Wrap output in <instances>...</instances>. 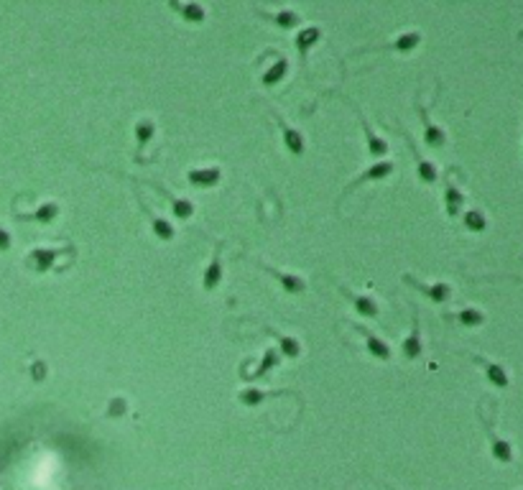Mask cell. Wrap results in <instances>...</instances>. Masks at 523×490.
Listing matches in <instances>:
<instances>
[{"instance_id":"obj_1","label":"cell","mask_w":523,"mask_h":490,"mask_svg":"<svg viewBox=\"0 0 523 490\" xmlns=\"http://www.w3.org/2000/svg\"><path fill=\"white\" fill-rule=\"evenodd\" d=\"M248 258H250V261H253L261 271H266V273H268V276L273 278V281H276V284L281 286L286 294H304V291H306V286H309V284H306V278H304L302 273L281 271V269H276V266H270L268 261H263V258H253V255H248Z\"/></svg>"},{"instance_id":"obj_2","label":"cell","mask_w":523,"mask_h":490,"mask_svg":"<svg viewBox=\"0 0 523 490\" xmlns=\"http://www.w3.org/2000/svg\"><path fill=\"white\" fill-rule=\"evenodd\" d=\"M401 281L406 286H411V289H416V291H421V294L429 299L432 304H450L452 294H455V289H452V284H447V281H434V284H426V281H421V278H416L414 273H401Z\"/></svg>"},{"instance_id":"obj_3","label":"cell","mask_w":523,"mask_h":490,"mask_svg":"<svg viewBox=\"0 0 523 490\" xmlns=\"http://www.w3.org/2000/svg\"><path fill=\"white\" fill-rule=\"evenodd\" d=\"M393 172H396V163H393L391 158H380V161L370 163L365 172H360L358 176H355V179H350V184L342 189V197H340V202H342V199H347V197H350L358 187H363V184H370V181L388 179Z\"/></svg>"},{"instance_id":"obj_4","label":"cell","mask_w":523,"mask_h":490,"mask_svg":"<svg viewBox=\"0 0 523 490\" xmlns=\"http://www.w3.org/2000/svg\"><path fill=\"white\" fill-rule=\"evenodd\" d=\"M347 102H350V107L355 110V115H358V120H360V128H363V133H365V143H368V156L370 158H385L388 156V151H391V143L383 138V136H378L376 133V128L370 125V120H368V115L363 113L358 105H355V100H350L347 98Z\"/></svg>"},{"instance_id":"obj_5","label":"cell","mask_w":523,"mask_h":490,"mask_svg":"<svg viewBox=\"0 0 523 490\" xmlns=\"http://www.w3.org/2000/svg\"><path fill=\"white\" fill-rule=\"evenodd\" d=\"M345 322H347V319H345ZM347 325L358 332L360 340H363V347H365L376 360H391L393 358V350H391V345H388V340H383L378 332H373L368 325H360V322H347Z\"/></svg>"},{"instance_id":"obj_6","label":"cell","mask_w":523,"mask_h":490,"mask_svg":"<svg viewBox=\"0 0 523 490\" xmlns=\"http://www.w3.org/2000/svg\"><path fill=\"white\" fill-rule=\"evenodd\" d=\"M332 281H335L337 291L352 304V309L358 311L360 317H370V319L380 317V307H378V302L370 294H358V291H352L350 286L345 284V281H340V278H332Z\"/></svg>"},{"instance_id":"obj_7","label":"cell","mask_w":523,"mask_h":490,"mask_svg":"<svg viewBox=\"0 0 523 490\" xmlns=\"http://www.w3.org/2000/svg\"><path fill=\"white\" fill-rule=\"evenodd\" d=\"M393 128H396V131L406 138V143H409V151L414 154V161H416L419 181H424V184H437V181H439V169H437V163L421 156V151H419V146H416V140H414V136H411L406 128H398V125H393Z\"/></svg>"},{"instance_id":"obj_8","label":"cell","mask_w":523,"mask_h":490,"mask_svg":"<svg viewBox=\"0 0 523 490\" xmlns=\"http://www.w3.org/2000/svg\"><path fill=\"white\" fill-rule=\"evenodd\" d=\"M421 41H424V33L419 31V28H414V31H403L398 33V36H393V39L385 41V44L360 49L358 54H370V51H398V54H409V51H414L416 46H421Z\"/></svg>"},{"instance_id":"obj_9","label":"cell","mask_w":523,"mask_h":490,"mask_svg":"<svg viewBox=\"0 0 523 490\" xmlns=\"http://www.w3.org/2000/svg\"><path fill=\"white\" fill-rule=\"evenodd\" d=\"M270 118L276 120L278 131H281V140H284V146H286L288 154L304 156V151H306V138H304V133L299 131V128H294V125L278 113V110H270Z\"/></svg>"},{"instance_id":"obj_10","label":"cell","mask_w":523,"mask_h":490,"mask_svg":"<svg viewBox=\"0 0 523 490\" xmlns=\"http://www.w3.org/2000/svg\"><path fill=\"white\" fill-rule=\"evenodd\" d=\"M467 358L472 360L475 365H480V370L485 373V378H488V383H490L493 388H511V373H508L506 365H500V363H495V360L485 358V355H480V352H470Z\"/></svg>"},{"instance_id":"obj_11","label":"cell","mask_w":523,"mask_h":490,"mask_svg":"<svg viewBox=\"0 0 523 490\" xmlns=\"http://www.w3.org/2000/svg\"><path fill=\"white\" fill-rule=\"evenodd\" d=\"M424 355V340H421V319H419V309L411 311V329L409 335L401 340V358L414 363Z\"/></svg>"},{"instance_id":"obj_12","label":"cell","mask_w":523,"mask_h":490,"mask_svg":"<svg viewBox=\"0 0 523 490\" xmlns=\"http://www.w3.org/2000/svg\"><path fill=\"white\" fill-rule=\"evenodd\" d=\"M465 202H467L465 192L459 189L457 181L452 179V169H447L444 172V212H447V217L450 220L459 217V215L465 212Z\"/></svg>"},{"instance_id":"obj_13","label":"cell","mask_w":523,"mask_h":490,"mask_svg":"<svg viewBox=\"0 0 523 490\" xmlns=\"http://www.w3.org/2000/svg\"><path fill=\"white\" fill-rule=\"evenodd\" d=\"M480 421H482V429H485V434H488V442H490V455L498 462H513V444L508 439H503L498 432H495V426H493V419H488L485 414L480 411Z\"/></svg>"},{"instance_id":"obj_14","label":"cell","mask_w":523,"mask_h":490,"mask_svg":"<svg viewBox=\"0 0 523 490\" xmlns=\"http://www.w3.org/2000/svg\"><path fill=\"white\" fill-rule=\"evenodd\" d=\"M143 184H148V187L154 189L156 194H161L169 202V207H172V215L176 217V220H192L194 217V212H196V207H194V202L192 199H187V197H174L169 189H164V187H158V181H148V179H140Z\"/></svg>"},{"instance_id":"obj_15","label":"cell","mask_w":523,"mask_h":490,"mask_svg":"<svg viewBox=\"0 0 523 490\" xmlns=\"http://www.w3.org/2000/svg\"><path fill=\"white\" fill-rule=\"evenodd\" d=\"M222 251H225V240H217L212 251V258L207 263V269L202 271V289H205V291H214V289L222 284V276H225Z\"/></svg>"},{"instance_id":"obj_16","label":"cell","mask_w":523,"mask_h":490,"mask_svg":"<svg viewBox=\"0 0 523 490\" xmlns=\"http://www.w3.org/2000/svg\"><path fill=\"white\" fill-rule=\"evenodd\" d=\"M416 113L419 118H421V125H424V143L429 148H444L447 143H450V136H447V131L444 128H439L437 122L429 118V107H424L421 102H416Z\"/></svg>"},{"instance_id":"obj_17","label":"cell","mask_w":523,"mask_h":490,"mask_svg":"<svg viewBox=\"0 0 523 490\" xmlns=\"http://www.w3.org/2000/svg\"><path fill=\"white\" fill-rule=\"evenodd\" d=\"M441 319H444V322H452V325L467 327V329H477V327H482L488 322V314L482 309H477V307H462V309L457 311H444Z\"/></svg>"},{"instance_id":"obj_18","label":"cell","mask_w":523,"mask_h":490,"mask_svg":"<svg viewBox=\"0 0 523 490\" xmlns=\"http://www.w3.org/2000/svg\"><path fill=\"white\" fill-rule=\"evenodd\" d=\"M322 28L319 26H302V31L296 33L294 39V46H296V54H299V59H302V66L306 69V64H309V51L317 46L319 41H322Z\"/></svg>"},{"instance_id":"obj_19","label":"cell","mask_w":523,"mask_h":490,"mask_svg":"<svg viewBox=\"0 0 523 490\" xmlns=\"http://www.w3.org/2000/svg\"><path fill=\"white\" fill-rule=\"evenodd\" d=\"M263 332L268 337H273V343H276V350L281 352V358H302V340H296L294 335H284V332H278L276 327H270V325H263Z\"/></svg>"},{"instance_id":"obj_20","label":"cell","mask_w":523,"mask_h":490,"mask_svg":"<svg viewBox=\"0 0 523 490\" xmlns=\"http://www.w3.org/2000/svg\"><path fill=\"white\" fill-rule=\"evenodd\" d=\"M187 181L196 189H212L222 181L220 166H199V169H189Z\"/></svg>"},{"instance_id":"obj_21","label":"cell","mask_w":523,"mask_h":490,"mask_svg":"<svg viewBox=\"0 0 523 490\" xmlns=\"http://www.w3.org/2000/svg\"><path fill=\"white\" fill-rule=\"evenodd\" d=\"M278 396H286V391H268V388H258V385H246V388L237 391V401L248 408H258L266 401L278 399Z\"/></svg>"},{"instance_id":"obj_22","label":"cell","mask_w":523,"mask_h":490,"mask_svg":"<svg viewBox=\"0 0 523 490\" xmlns=\"http://www.w3.org/2000/svg\"><path fill=\"white\" fill-rule=\"evenodd\" d=\"M62 253H77V248L74 245H66V248H42V251H33L28 255V263L36 271H49L51 266H57V258Z\"/></svg>"},{"instance_id":"obj_23","label":"cell","mask_w":523,"mask_h":490,"mask_svg":"<svg viewBox=\"0 0 523 490\" xmlns=\"http://www.w3.org/2000/svg\"><path fill=\"white\" fill-rule=\"evenodd\" d=\"M140 210H143V215L148 217V222H151V233H154L158 240H164V243H172L174 237H176V228H174L172 222L164 220V217H158V215L148 207V202H143V199H138Z\"/></svg>"},{"instance_id":"obj_24","label":"cell","mask_w":523,"mask_h":490,"mask_svg":"<svg viewBox=\"0 0 523 490\" xmlns=\"http://www.w3.org/2000/svg\"><path fill=\"white\" fill-rule=\"evenodd\" d=\"M255 13L261 18H268L270 24H276V26H281V28H296V26H302V13L299 10H294V8H284V10H268V8H258L255 6Z\"/></svg>"},{"instance_id":"obj_25","label":"cell","mask_w":523,"mask_h":490,"mask_svg":"<svg viewBox=\"0 0 523 490\" xmlns=\"http://www.w3.org/2000/svg\"><path fill=\"white\" fill-rule=\"evenodd\" d=\"M169 8L176 10V13L181 16V21H187V24H192V26L205 24V18H207L205 6H199V3H176V0H172Z\"/></svg>"},{"instance_id":"obj_26","label":"cell","mask_w":523,"mask_h":490,"mask_svg":"<svg viewBox=\"0 0 523 490\" xmlns=\"http://www.w3.org/2000/svg\"><path fill=\"white\" fill-rule=\"evenodd\" d=\"M286 77H288V59L278 57L276 62L261 74V84L263 87H276L278 82H284Z\"/></svg>"},{"instance_id":"obj_27","label":"cell","mask_w":523,"mask_h":490,"mask_svg":"<svg viewBox=\"0 0 523 490\" xmlns=\"http://www.w3.org/2000/svg\"><path fill=\"white\" fill-rule=\"evenodd\" d=\"M281 365V352L276 350V347H268V350L263 352V358L255 363V370L248 376V381H255V378H266L273 370V368Z\"/></svg>"},{"instance_id":"obj_28","label":"cell","mask_w":523,"mask_h":490,"mask_svg":"<svg viewBox=\"0 0 523 490\" xmlns=\"http://www.w3.org/2000/svg\"><path fill=\"white\" fill-rule=\"evenodd\" d=\"M133 136H136V146H138V154H143V148L154 140L156 136V122L151 118H140L136 120V128H133Z\"/></svg>"},{"instance_id":"obj_29","label":"cell","mask_w":523,"mask_h":490,"mask_svg":"<svg viewBox=\"0 0 523 490\" xmlns=\"http://www.w3.org/2000/svg\"><path fill=\"white\" fill-rule=\"evenodd\" d=\"M462 225L470 233H485L488 230V217H485V212H482L480 207H470V210L462 212Z\"/></svg>"},{"instance_id":"obj_30","label":"cell","mask_w":523,"mask_h":490,"mask_svg":"<svg viewBox=\"0 0 523 490\" xmlns=\"http://www.w3.org/2000/svg\"><path fill=\"white\" fill-rule=\"evenodd\" d=\"M125 414H128V401H125L123 396H113V399L107 401L105 417L115 419V417H125Z\"/></svg>"},{"instance_id":"obj_31","label":"cell","mask_w":523,"mask_h":490,"mask_svg":"<svg viewBox=\"0 0 523 490\" xmlns=\"http://www.w3.org/2000/svg\"><path fill=\"white\" fill-rule=\"evenodd\" d=\"M59 217V204L57 202H46V204H42V210L36 215H31V220H39V222H51V220H57Z\"/></svg>"},{"instance_id":"obj_32","label":"cell","mask_w":523,"mask_h":490,"mask_svg":"<svg viewBox=\"0 0 523 490\" xmlns=\"http://www.w3.org/2000/svg\"><path fill=\"white\" fill-rule=\"evenodd\" d=\"M515 281H521V284H523V276H515Z\"/></svg>"}]
</instances>
